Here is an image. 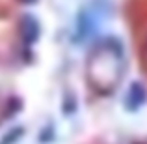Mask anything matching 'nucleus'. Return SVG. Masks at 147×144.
<instances>
[{
  "mask_svg": "<svg viewBox=\"0 0 147 144\" xmlns=\"http://www.w3.org/2000/svg\"><path fill=\"white\" fill-rule=\"evenodd\" d=\"M125 51L114 38L102 40L91 49L88 58V81L97 92H112L123 79Z\"/></svg>",
  "mask_w": 147,
  "mask_h": 144,
  "instance_id": "obj_1",
  "label": "nucleus"
},
{
  "mask_svg": "<svg viewBox=\"0 0 147 144\" xmlns=\"http://www.w3.org/2000/svg\"><path fill=\"white\" fill-rule=\"evenodd\" d=\"M19 34H21V40L24 41L26 45L34 43L39 36V25H37L36 19L32 17H24L21 19V26H19Z\"/></svg>",
  "mask_w": 147,
  "mask_h": 144,
  "instance_id": "obj_2",
  "label": "nucleus"
},
{
  "mask_svg": "<svg viewBox=\"0 0 147 144\" xmlns=\"http://www.w3.org/2000/svg\"><path fill=\"white\" fill-rule=\"evenodd\" d=\"M144 101H145V90H144V86H142L140 83H134L132 86H130L129 94H127V99H125L127 109H129V111H136V109L142 107Z\"/></svg>",
  "mask_w": 147,
  "mask_h": 144,
  "instance_id": "obj_3",
  "label": "nucleus"
},
{
  "mask_svg": "<svg viewBox=\"0 0 147 144\" xmlns=\"http://www.w3.org/2000/svg\"><path fill=\"white\" fill-rule=\"evenodd\" d=\"M21 135H22V129H21V127H15V129L7 131L6 137L0 141V144H13L15 141H19V139H21Z\"/></svg>",
  "mask_w": 147,
  "mask_h": 144,
  "instance_id": "obj_4",
  "label": "nucleus"
},
{
  "mask_svg": "<svg viewBox=\"0 0 147 144\" xmlns=\"http://www.w3.org/2000/svg\"><path fill=\"white\" fill-rule=\"evenodd\" d=\"M145 51H147V38H145Z\"/></svg>",
  "mask_w": 147,
  "mask_h": 144,
  "instance_id": "obj_5",
  "label": "nucleus"
}]
</instances>
